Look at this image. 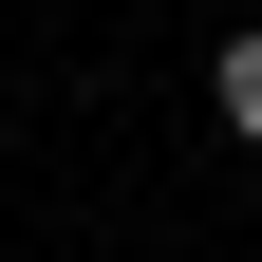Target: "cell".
Here are the masks:
<instances>
[{
  "label": "cell",
  "instance_id": "1",
  "mask_svg": "<svg viewBox=\"0 0 262 262\" xmlns=\"http://www.w3.org/2000/svg\"><path fill=\"white\" fill-rule=\"evenodd\" d=\"M206 94H225V131H244V150H262V19H244V38H225V56H206Z\"/></svg>",
  "mask_w": 262,
  "mask_h": 262
}]
</instances>
